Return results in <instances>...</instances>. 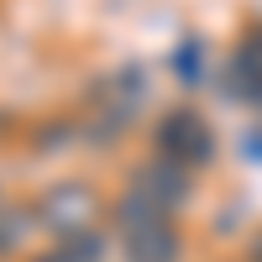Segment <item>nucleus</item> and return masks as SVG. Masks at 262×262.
I'll return each mask as SVG.
<instances>
[{
	"label": "nucleus",
	"mask_w": 262,
	"mask_h": 262,
	"mask_svg": "<svg viewBox=\"0 0 262 262\" xmlns=\"http://www.w3.org/2000/svg\"><path fill=\"white\" fill-rule=\"evenodd\" d=\"M142 105H147V74H142V63H126V69L95 79V90H90L95 121H84V126H95V137H116V131H126L137 121Z\"/></svg>",
	"instance_id": "20e7f679"
},
{
	"label": "nucleus",
	"mask_w": 262,
	"mask_h": 262,
	"mask_svg": "<svg viewBox=\"0 0 262 262\" xmlns=\"http://www.w3.org/2000/svg\"><path fill=\"white\" fill-rule=\"evenodd\" d=\"M226 95L231 100H247V105H262V27H247L236 37V48L226 58Z\"/></svg>",
	"instance_id": "423d86ee"
},
{
	"label": "nucleus",
	"mask_w": 262,
	"mask_h": 262,
	"mask_svg": "<svg viewBox=\"0 0 262 262\" xmlns=\"http://www.w3.org/2000/svg\"><path fill=\"white\" fill-rule=\"evenodd\" d=\"M168 74L184 84V90H200L210 84V42L205 37H184L179 48L168 53Z\"/></svg>",
	"instance_id": "6e6552de"
},
{
	"label": "nucleus",
	"mask_w": 262,
	"mask_h": 262,
	"mask_svg": "<svg viewBox=\"0 0 262 262\" xmlns=\"http://www.w3.org/2000/svg\"><path fill=\"white\" fill-rule=\"evenodd\" d=\"M111 221L121 236V252L126 262H179L184 257V231L168 210L137 200V194H121L111 200Z\"/></svg>",
	"instance_id": "f257e3e1"
},
{
	"label": "nucleus",
	"mask_w": 262,
	"mask_h": 262,
	"mask_svg": "<svg viewBox=\"0 0 262 262\" xmlns=\"http://www.w3.org/2000/svg\"><path fill=\"white\" fill-rule=\"evenodd\" d=\"M105 231L95 236H74V242H53V247H42L32 262H105Z\"/></svg>",
	"instance_id": "1a4fd4ad"
},
{
	"label": "nucleus",
	"mask_w": 262,
	"mask_h": 262,
	"mask_svg": "<svg viewBox=\"0 0 262 262\" xmlns=\"http://www.w3.org/2000/svg\"><path fill=\"white\" fill-rule=\"evenodd\" d=\"M37 205H21V200H0V262H32V247H37Z\"/></svg>",
	"instance_id": "0eeeda50"
},
{
	"label": "nucleus",
	"mask_w": 262,
	"mask_h": 262,
	"mask_svg": "<svg viewBox=\"0 0 262 262\" xmlns=\"http://www.w3.org/2000/svg\"><path fill=\"white\" fill-rule=\"evenodd\" d=\"M37 221L53 242H74V236H95L111 221V200L100 194V184L90 179H58L37 194Z\"/></svg>",
	"instance_id": "f03ea898"
},
{
	"label": "nucleus",
	"mask_w": 262,
	"mask_h": 262,
	"mask_svg": "<svg viewBox=\"0 0 262 262\" xmlns=\"http://www.w3.org/2000/svg\"><path fill=\"white\" fill-rule=\"evenodd\" d=\"M0 200H6V194H0Z\"/></svg>",
	"instance_id": "f8f14e48"
},
{
	"label": "nucleus",
	"mask_w": 262,
	"mask_h": 262,
	"mask_svg": "<svg viewBox=\"0 0 262 262\" xmlns=\"http://www.w3.org/2000/svg\"><path fill=\"white\" fill-rule=\"evenodd\" d=\"M215 147H221L215 142V126L194 105H173V111H163L152 121V152L179 163V168H189V173H205L215 163Z\"/></svg>",
	"instance_id": "7ed1b4c3"
},
{
	"label": "nucleus",
	"mask_w": 262,
	"mask_h": 262,
	"mask_svg": "<svg viewBox=\"0 0 262 262\" xmlns=\"http://www.w3.org/2000/svg\"><path fill=\"white\" fill-rule=\"evenodd\" d=\"M126 194H137V200L158 205V210H168V215H179V210L194 200V173L152 152V158H142L137 168H131V179H126Z\"/></svg>",
	"instance_id": "39448f33"
},
{
	"label": "nucleus",
	"mask_w": 262,
	"mask_h": 262,
	"mask_svg": "<svg viewBox=\"0 0 262 262\" xmlns=\"http://www.w3.org/2000/svg\"><path fill=\"white\" fill-rule=\"evenodd\" d=\"M247 262H262V226L252 231V242H247Z\"/></svg>",
	"instance_id": "9b49d317"
},
{
	"label": "nucleus",
	"mask_w": 262,
	"mask_h": 262,
	"mask_svg": "<svg viewBox=\"0 0 262 262\" xmlns=\"http://www.w3.org/2000/svg\"><path fill=\"white\" fill-rule=\"evenodd\" d=\"M242 158L247 163H262V126L257 131H242Z\"/></svg>",
	"instance_id": "9d476101"
}]
</instances>
